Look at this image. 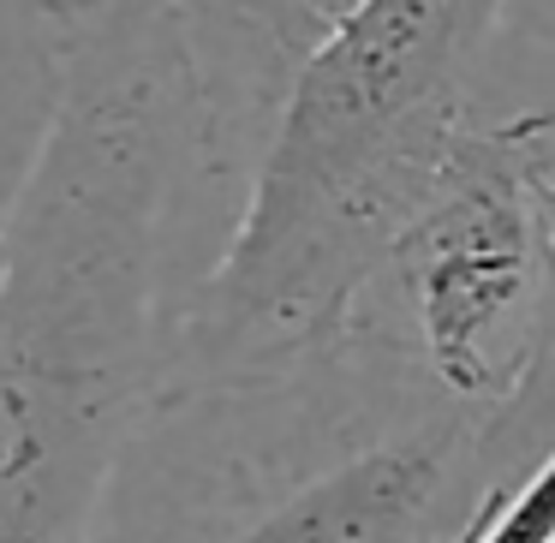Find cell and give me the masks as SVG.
I'll return each instance as SVG.
<instances>
[{"label": "cell", "instance_id": "6da1fadb", "mask_svg": "<svg viewBox=\"0 0 555 543\" xmlns=\"http://www.w3.org/2000/svg\"><path fill=\"white\" fill-rule=\"evenodd\" d=\"M49 102L0 204V543H90L173 383L311 0H42Z\"/></svg>", "mask_w": 555, "mask_h": 543}, {"label": "cell", "instance_id": "7a4b0ae2", "mask_svg": "<svg viewBox=\"0 0 555 543\" xmlns=\"http://www.w3.org/2000/svg\"><path fill=\"white\" fill-rule=\"evenodd\" d=\"M507 18L514 0H359L328 25L185 305L173 383L281 371L352 335L460 138L495 114Z\"/></svg>", "mask_w": 555, "mask_h": 543}, {"label": "cell", "instance_id": "3957f363", "mask_svg": "<svg viewBox=\"0 0 555 543\" xmlns=\"http://www.w3.org/2000/svg\"><path fill=\"white\" fill-rule=\"evenodd\" d=\"M490 430L359 316L317 359L168 383L90 543H466Z\"/></svg>", "mask_w": 555, "mask_h": 543}, {"label": "cell", "instance_id": "277c9868", "mask_svg": "<svg viewBox=\"0 0 555 543\" xmlns=\"http://www.w3.org/2000/svg\"><path fill=\"white\" fill-rule=\"evenodd\" d=\"M550 197L555 102L478 120L359 305L460 406L502 412L531 376L555 287Z\"/></svg>", "mask_w": 555, "mask_h": 543}, {"label": "cell", "instance_id": "5b68a950", "mask_svg": "<svg viewBox=\"0 0 555 543\" xmlns=\"http://www.w3.org/2000/svg\"><path fill=\"white\" fill-rule=\"evenodd\" d=\"M550 221H555V197H550ZM550 448H555V287H550V316H543L531 376L519 383V395L495 412V430H490L495 495L514 490V483L526 478Z\"/></svg>", "mask_w": 555, "mask_h": 543}, {"label": "cell", "instance_id": "8992f818", "mask_svg": "<svg viewBox=\"0 0 555 543\" xmlns=\"http://www.w3.org/2000/svg\"><path fill=\"white\" fill-rule=\"evenodd\" d=\"M466 543H555V448L483 507Z\"/></svg>", "mask_w": 555, "mask_h": 543}, {"label": "cell", "instance_id": "52a82bcc", "mask_svg": "<svg viewBox=\"0 0 555 543\" xmlns=\"http://www.w3.org/2000/svg\"><path fill=\"white\" fill-rule=\"evenodd\" d=\"M317 13H323V25H340V18L352 13V7H359V0H311Z\"/></svg>", "mask_w": 555, "mask_h": 543}, {"label": "cell", "instance_id": "ba28073f", "mask_svg": "<svg viewBox=\"0 0 555 543\" xmlns=\"http://www.w3.org/2000/svg\"><path fill=\"white\" fill-rule=\"evenodd\" d=\"M0 204H7V197H0Z\"/></svg>", "mask_w": 555, "mask_h": 543}]
</instances>
